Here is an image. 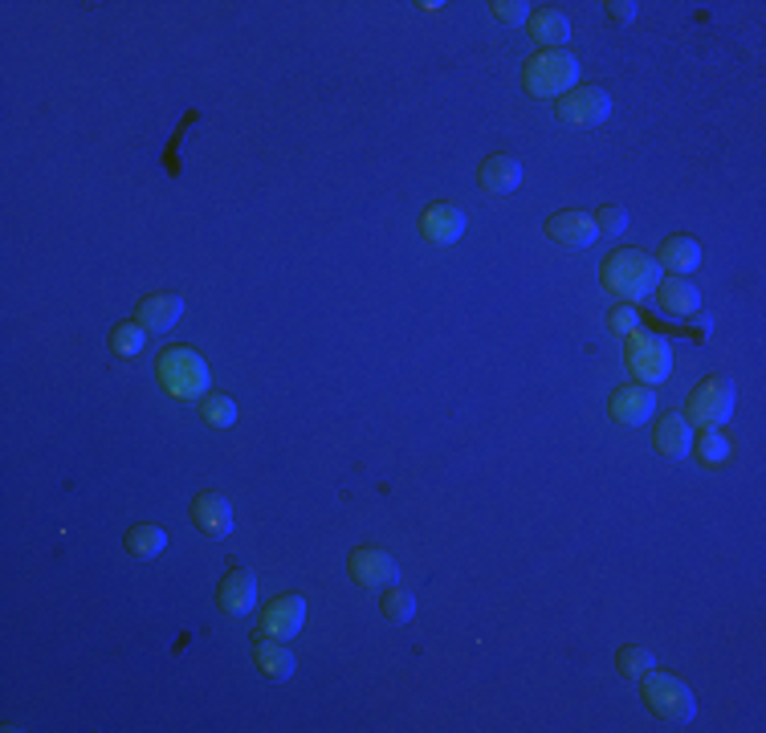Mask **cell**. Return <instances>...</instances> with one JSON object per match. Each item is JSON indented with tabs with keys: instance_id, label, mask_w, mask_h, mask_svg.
<instances>
[{
	"instance_id": "17",
	"label": "cell",
	"mask_w": 766,
	"mask_h": 733,
	"mask_svg": "<svg viewBox=\"0 0 766 733\" xmlns=\"http://www.w3.org/2000/svg\"><path fill=\"white\" fill-rule=\"evenodd\" d=\"M217 603H221V611H229V615H249L253 603H257V579H253L249 570H229L221 579V591H217Z\"/></svg>"
},
{
	"instance_id": "6",
	"label": "cell",
	"mask_w": 766,
	"mask_h": 733,
	"mask_svg": "<svg viewBox=\"0 0 766 733\" xmlns=\"http://www.w3.org/2000/svg\"><path fill=\"white\" fill-rule=\"evenodd\" d=\"M734 415V379H725V375H710V379H701L689 396V424L697 429H722L725 420Z\"/></svg>"
},
{
	"instance_id": "10",
	"label": "cell",
	"mask_w": 766,
	"mask_h": 733,
	"mask_svg": "<svg viewBox=\"0 0 766 733\" xmlns=\"http://www.w3.org/2000/svg\"><path fill=\"white\" fill-rule=\"evenodd\" d=\"M656 412V391L644 388V384H628V388H615L612 400H608V415L620 429H641L644 420H653Z\"/></svg>"
},
{
	"instance_id": "29",
	"label": "cell",
	"mask_w": 766,
	"mask_h": 733,
	"mask_svg": "<svg viewBox=\"0 0 766 733\" xmlns=\"http://www.w3.org/2000/svg\"><path fill=\"white\" fill-rule=\"evenodd\" d=\"M493 13H498V21H506V25H526L530 4L526 0H493Z\"/></svg>"
},
{
	"instance_id": "8",
	"label": "cell",
	"mask_w": 766,
	"mask_h": 733,
	"mask_svg": "<svg viewBox=\"0 0 766 733\" xmlns=\"http://www.w3.org/2000/svg\"><path fill=\"white\" fill-rule=\"evenodd\" d=\"M347 570L363 591H388L400 579V563L388 551H376V546H359V551L351 554Z\"/></svg>"
},
{
	"instance_id": "5",
	"label": "cell",
	"mask_w": 766,
	"mask_h": 733,
	"mask_svg": "<svg viewBox=\"0 0 766 733\" xmlns=\"http://www.w3.org/2000/svg\"><path fill=\"white\" fill-rule=\"evenodd\" d=\"M644 701L660 721H673V725H689L697 713V697L685 680L669 677V673H644L641 677Z\"/></svg>"
},
{
	"instance_id": "7",
	"label": "cell",
	"mask_w": 766,
	"mask_h": 733,
	"mask_svg": "<svg viewBox=\"0 0 766 733\" xmlns=\"http://www.w3.org/2000/svg\"><path fill=\"white\" fill-rule=\"evenodd\" d=\"M558 119L571 126H603L612 119V95L603 86H575L558 98Z\"/></svg>"
},
{
	"instance_id": "30",
	"label": "cell",
	"mask_w": 766,
	"mask_h": 733,
	"mask_svg": "<svg viewBox=\"0 0 766 733\" xmlns=\"http://www.w3.org/2000/svg\"><path fill=\"white\" fill-rule=\"evenodd\" d=\"M641 326V314H636V306H620V310H612V331L615 334H632Z\"/></svg>"
},
{
	"instance_id": "31",
	"label": "cell",
	"mask_w": 766,
	"mask_h": 733,
	"mask_svg": "<svg viewBox=\"0 0 766 733\" xmlns=\"http://www.w3.org/2000/svg\"><path fill=\"white\" fill-rule=\"evenodd\" d=\"M636 13H641V4H636V0H612V4H608V16H612L615 25H632V21H636Z\"/></svg>"
},
{
	"instance_id": "22",
	"label": "cell",
	"mask_w": 766,
	"mask_h": 733,
	"mask_svg": "<svg viewBox=\"0 0 766 733\" xmlns=\"http://www.w3.org/2000/svg\"><path fill=\"white\" fill-rule=\"evenodd\" d=\"M126 551L135 558H155V554L168 551V530L152 526V522H140V526L126 530Z\"/></svg>"
},
{
	"instance_id": "3",
	"label": "cell",
	"mask_w": 766,
	"mask_h": 733,
	"mask_svg": "<svg viewBox=\"0 0 766 733\" xmlns=\"http://www.w3.org/2000/svg\"><path fill=\"white\" fill-rule=\"evenodd\" d=\"M624 355H628V367H632V375H636V384H644V388H656V384H665V379H669L673 343L665 338V334L636 326L632 334H624Z\"/></svg>"
},
{
	"instance_id": "4",
	"label": "cell",
	"mask_w": 766,
	"mask_h": 733,
	"mask_svg": "<svg viewBox=\"0 0 766 733\" xmlns=\"http://www.w3.org/2000/svg\"><path fill=\"white\" fill-rule=\"evenodd\" d=\"M579 86V57L571 49H539L526 62V90L534 98H563Z\"/></svg>"
},
{
	"instance_id": "20",
	"label": "cell",
	"mask_w": 766,
	"mask_h": 733,
	"mask_svg": "<svg viewBox=\"0 0 766 733\" xmlns=\"http://www.w3.org/2000/svg\"><path fill=\"white\" fill-rule=\"evenodd\" d=\"M530 37L543 45V49H563V42H571V21L567 13H558V9H539V13H530Z\"/></svg>"
},
{
	"instance_id": "13",
	"label": "cell",
	"mask_w": 766,
	"mask_h": 733,
	"mask_svg": "<svg viewBox=\"0 0 766 733\" xmlns=\"http://www.w3.org/2000/svg\"><path fill=\"white\" fill-rule=\"evenodd\" d=\"M693 436H697L693 424H689L681 412H669V415H660V420H656L653 444H656V453H660V457L685 460L689 453H693Z\"/></svg>"
},
{
	"instance_id": "12",
	"label": "cell",
	"mask_w": 766,
	"mask_h": 733,
	"mask_svg": "<svg viewBox=\"0 0 766 733\" xmlns=\"http://www.w3.org/2000/svg\"><path fill=\"white\" fill-rule=\"evenodd\" d=\"M420 233L429 236L432 245H457L460 236H465V212L453 200H436V204L424 208Z\"/></svg>"
},
{
	"instance_id": "28",
	"label": "cell",
	"mask_w": 766,
	"mask_h": 733,
	"mask_svg": "<svg viewBox=\"0 0 766 733\" xmlns=\"http://www.w3.org/2000/svg\"><path fill=\"white\" fill-rule=\"evenodd\" d=\"M596 221V229H599V236H624V229H628V208L624 204H603L591 216Z\"/></svg>"
},
{
	"instance_id": "32",
	"label": "cell",
	"mask_w": 766,
	"mask_h": 733,
	"mask_svg": "<svg viewBox=\"0 0 766 733\" xmlns=\"http://www.w3.org/2000/svg\"><path fill=\"white\" fill-rule=\"evenodd\" d=\"M693 331H701L697 338H706L713 331V314H693Z\"/></svg>"
},
{
	"instance_id": "26",
	"label": "cell",
	"mask_w": 766,
	"mask_h": 733,
	"mask_svg": "<svg viewBox=\"0 0 766 733\" xmlns=\"http://www.w3.org/2000/svg\"><path fill=\"white\" fill-rule=\"evenodd\" d=\"M143 346H147V326H140V322H119L111 331V351L123 359H135Z\"/></svg>"
},
{
	"instance_id": "16",
	"label": "cell",
	"mask_w": 766,
	"mask_h": 733,
	"mask_svg": "<svg viewBox=\"0 0 766 733\" xmlns=\"http://www.w3.org/2000/svg\"><path fill=\"white\" fill-rule=\"evenodd\" d=\"M477 184L486 188L489 196H510L522 188V164L514 155H489L477 167Z\"/></svg>"
},
{
	"instance_id": "25",
	"label": "cell",
	"mask_w": 766,
	"mask_h": 733,
	"mask_svg": "<svg viewBox=\"0 0 766 733\" xmlns=\"http://www.w3.org/2000/svg\"><path fill=\"white\" fill-rule=\"evenodd\" d=\"M200 415H204V424H212V429H233L237 424V403H233V396L212 391V396L200 400Z\"/></svg>"
},
{
	"instance_id": "24",
	"label": "cell",
	"mask_w": 766,
	"mask_h": 733,
	"mask_svg": "<svg viewBox=\"0 0 766 733\" xmlns=\"http://www.w3.org/2000/svg\"><path fill=\"white\" fill-rule=\"evenodd\" d=\"M693 448H697V457L706 460V465H725V460H730V453H734V444L725 441V432H718V429L697 432Z\"/></svg>"
},
{
	"instance_id": "14",
	"label": "cell",
	"mask_w": 766,
	"mask_h": 733,
	"mask_svg": "<svg viewBox=\"0 0 766 733\" xmlns=\"http://www.w3.org/2000/svg\"><path fill=\"white\" fill-rule=\"evenodd\" d=\"M656 302H660V310L673 314V319H693L697 310H701V290H697L689 277L673 274V277H660Z\"/></svg>"
},
{
	"instance_id": "19",
	"label": "cell",
	"mask_w": 766,
	"mask_h": 733,
	"mask_svg": "<svg viewBox=\"0 0 766 733\" xmlns=\"http://www.w3.org/2000/svg\"><path fill=\"white\" fill-rule=\"evenodd\" d=\"M253 665L262 668L265 677L286 680V677H293L298 660H293V652L286 648V640L265 636V640H257V644H253Z\"/></svg>"
},
{
	"instance_id": "9",
	"label": "cell",
	"mask_w": 766,
	"mask_h": 733,
	"mask_svg": "<svg viewBox=\"0 0 766 733\" xmlns=\"http://www.w3.org/2000/svg\"><path fill=\"white\" fill-rule=\"evenodd\" d=\"M546 236L555 241L558 249L584 253V249H591V245L599 241V229H596V221H591V212L567 208V212H555V216L546 221Z\"/></svg>"
},
{
	"instance_id": "11",
	"label": "cell",
	"mask_w": 766,
	"mask_h": 733,
	"mask_svg": "<svg viewBox=\"0 0 766 733\" xmlns=\"http://www.w3.org/2000/svg\"><path fill=\"white\" fill-rule=\"evenodd\" d=\"M307 628V599L302 596H278L262 611V632L274 640H293Z\"/></svg>"
},
{
	"instance_id": "23",
	"label": "cell",
	"mask_w": 766,
	"mask_h": 733,
	"mask_svg": "<svg viewBox=\"0 0 766 733\" xmlns=\"http://www.w3.org/2000/svg\"><path fill=\"white\" fill-rule=\"evenodd\" d=\"M379 611H384V620L388 623L404 628V623L417 620V596H412V591H400V587H388V591L379 596Z\"/></svg>"
},
{
	"instance_id": "1",
	"label": "cell",
	"mask_w": 766,
	"mask_h": 733,
	"mask_svg": "<svg viewBox=\"0 0 766 733\" xmlns=\"http://www.w3.org/2000/svg\"><path fill=\"white\" fill-rule=\"evenodd\" d=\"M599 277H603V290L612 293V298H620L624 306H636V302H644L648 293H656L665 269H660V262H656L653 253L615 249L612 257L603 262V274Z\"/></svg>"
},
{
	"instance_id": "15",
	"label": "cell",
	"mask_w": 766,
	"mask_h": 733,
	"mask_svg": "<svg viewBox=\"0 0 766 733\" xmlns=\"http://www.w3.org/2000/svg\"><path fill=\"white\" fill-rule=\"evenodd\" d=\"M192 522L204 530L209 538H229V534H233V506H229L224 493L209 489V493H200V498L192 501Z\"/></svg>"
},
{
	"instance_id": "27",
	"label": "cell",
	"mask_w": 766,
	"mask_h": 733,
	"mask_svg": "<svg viewBox=\"0 0 766 733\" xmlns=\"http://www.w3.org/2000/svg\"><path fill=\"white\" fill-rule=\"evenodd\" d=\"M653 665H656V656L648 648H641V644H628V648H620V656H615V668H620L628 680H641L644 673H653Z\"/></svg>"
},
{
	"instance_id": "2",
	"label": "cell",
	"mask_w": 766,
	"mask_h": 733,
	"mask_svg": "<svg viewBox=\"0 0 766 733\" xmlns=\"http://www.w3.org/2000/svg\"><path fill=\"white\" fill-rule=\"evenodd\" d=\"M155 371L164 379V388L176 396V400H200V396H209V363L200 359V351L192 346H168L159 363H155Z\"/></svg>"
},
{
	"instance_id": "21",
	"label": "cell",
	"mask_w": 766,
	"mask_h": 733,
	"mask_svg": "<svg viewBox=\"0 0 766 733\" xmlns=\"http://www.w3.org/2000/svg\"><path fill=\"white\" fill-rule=\"evenodd\" d=\"M656 262H660V269H673V274H689V269H697L701 265V245H697L693 236H665V245H660V253H656Z\"/></svg>"
},
{
	"instance_id": "18",
	"label": "cell",
	"mask_w": 766,
	"mask_h": 733,
	"mask_svg": "<svg viewBox=\"0 0 766 733\" xmlns=\"http://www.w3.org/2000/svg\"><path fill=\"white\" fill-rule=\"evenodd\" d=\"M184 319V298L180 293H147L140 302V326L147 331H171Z\"/></svg>"
}]
</instances>
